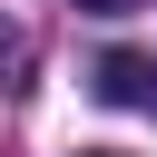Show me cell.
Wrapping results in <instances>:
<instances>
[{
	"label": "cell",
	"mask_w": 157,
	"mask_h": 157,
	"mask_svg": "<svg viewBox=\"0 0 157 157\" xmlns=\"http://www.w3.org/2000/svg\"><path fill=\"white\" fill-rule=\"evenodd\" d=\"M88 88H98L108 108H147V98H157V69H147L137 49H108V59L88 69Z\"/></svg>",
	"instance_id": "cell-1"
},
{
	"label": "cell",
	"mask_w": 157,
	"mask_h": 157,
	"mask_svg": "<svg viewBox=\"0 0 157 157\" xmlns=\"http://www.w3.org/2000/svg\"><path fill=\"white\" fill-rule=\"evenodd\" d=\"M78 157H118V147H78Z\"/></svg>",
	"instance_id": "cell-3"
},
{
	"label": "cell",
	"mask_w": 157,
	"mask_h": 157,
	"mask_svg": "<svg viewBox=\"0 0 157 157\" xmlns=\"http://www.w3.org/2000/svg\"><path fill=\"white\" fill-rule=\"evenodd\" d=\"M78 10H137V0H78Z\"/></svg>",
	"instance_id": "cell-2"
}]
</instances>
